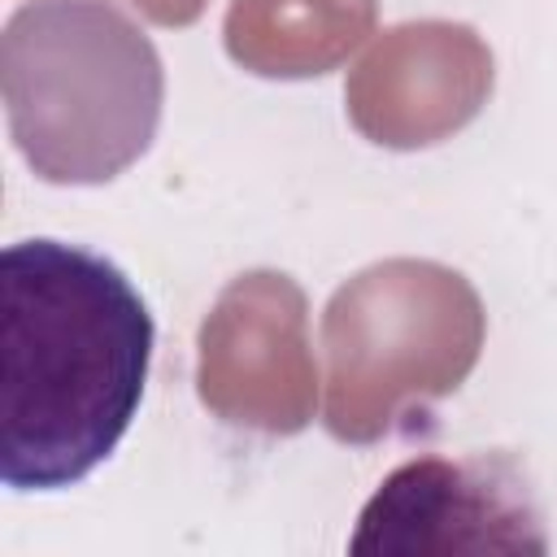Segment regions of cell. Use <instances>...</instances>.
I'll use <instances>...</instances> for the list:
<instances>
[{
    "label": "cell",
    "mask_w": 557,
    "mask_h": 557,
    "mask_svg": "<svg viewBox=\"0 0 557 557\" xmlns=\"http://www.w3.org/2000/svg\"><path fill=\"white\" fill-rule=\"evenodd\" d=\"M9 135L44 183H109L161 122L152 39L109 0H26L0 35Z\"/></svg>",
    "instance_id": "2"
},
{
    "label": "cell",
    "mask_w": 557,
    "mask_h": 557,
    "mask_svg": "<svg viewBox=\"0 0 557 557\" xmlns=\"http://www.w3.org/2000/svg\"><path fill=\"white\" fill-rule=\"evenodd\" d=\"M152 313L100 252L22 239L0 257V479L83 483L131 431L152 366Z\"/></svg>",
    "instance_id": "1"
},
{
    "label": "cell",
    "mask_w": 557,
    "mask_h": 557,
    "mask_svg": "<svg viewBox=\"0 0 557 557\" xmlns=\"http://www.w3.org/2000/svg\"><path fill=\"white\" fill-rule=\"evenodd\" d=\"M540 505L509 453L418 457L357 518L352 553H544Z\"/></svg>",
    "instance_id": "3"
}]
</instances>
